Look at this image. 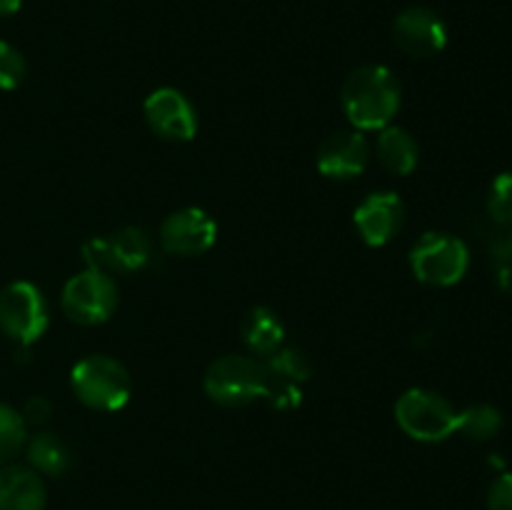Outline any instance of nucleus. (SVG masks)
<instances>
[{
  "instance_id": "obj_1",
  "label": "nucleus",
  "mask_w": 512,
  "mask_h": 510,
  "mask_svg": "<svg viewBox=\"0 0 512 510\" xmlns=\"http://www.w3.org/2000/svg\"><path fill=\"white\" fill-rule=\"evenodd\" d=\"M403 90L385 65H360L345 78L340 103L355 130H383L400 110Z\"/></svg>"
},
{
  "instance_id": "obj_2",
  "label": "nucleus",
  "mask_w": 512,
  "mask_h": 510,
  "mask_svg": "<svg viewBox=\"0 0 512 510\" xmlns=\"http://www.w3.org/2000/svg\"><path fill=\"white\" fill-rule=\"evenodd\" d=\"M70 388L75 398L93 410L115 413L125 408L133 395V378L120 360L110 355H85L70 370Z\"/></svg>"
},
{
  "instance_id": "obj_3",
  "label": "nucleus",
  "mask_w": 512,
  "mask_h": 510,
  "mask_svg": "<svg viewBox=\"0 0 512 510\" xmlns=\"http://www.w3.org/2000/svg\"><path fill=\"white\" fill-rule=\"evenodd\" d=\"M460 410L445 395L428 388H410L395 403V420L408 438L440 443L458 433Z\"/></svg>"
},
{
  "instance_id": "obj_4",
  "label": "nucleus",
  "mask_w": 512,
  "mask_h": 510,
  "mask_svg": "<svg viewBox=\"0 0 512 510\" xmlns=\"http://www.w3.org/2000/svg\"><path fill=\"white\" fill-rule=\"evenodd\" d=\"M203 388L210 400L225 408L263 400V360L255 355H223L208 365Z\"/></svg>"
},
{
  "instance_id": "obj_5",
  "label": "nucleus",
  "mask_w": 512,
  "mask_h": 510,
  "mask_svg": "<svg viewBox=\"0 0 512 510\" xmlns=\"http://www.w3.org/2000/svg\"><path fill=\"white\" fill-rule=\"evenodd\" d=\"M85 268L105 270V273H138L150 263L153 255V240L150 233L140 225H125L110 235H93L85 240L83 248Z\"/></svg>"
},
{
  "instance_id": "obj_6",
  "label": "nucleus",
  "mask_w": 512,
  "mask_h": 510,
  "mask_svg": "<svg viewBox=\"0 0 512 510\" xmlns=\"http://www.w3.org/2000/svg\"><path fill=\"white\" fill-rule=\"evenodd\" d=\"M410 268L420 283L450 288L468 273L470 250L450 233H425L410 250Z\"/></svg>"
},
{
  "instance_id": "obj_7",
  "label": "nucleus",
  "mask_w": 512,
  "mask_h": 510,
  "mask_svg": "<svg viewBox=\"0 0 512 510\" xmlns=\"http://www.w3.org/2000/svg\"><path fill=\"white\" fill-rule=\"evenodd\" d=\"M48 300L38 285L15 280L0 290V330L20 348H30L48 330Z\"/></svg>"
},
{
  "instance_id": "obj_8",
  "label": "nucleus",
  "mask_w": 512,
  "mask_h": 510,
  "mask_svg": "<svg viewBox=\"0 0 512 510\" xmlns=\"http://www.w3.org/2000/svg\"><path fill=\"white\" fill-rule=\"evenodd\" d=\"M263 360V400L275 410H293L303 403L305 385L313 375L308 353L295 345H283Z\"/></svg>"
},
{
  "instance_id": "obj_9",
  "label": "nucleus",
  "mask_w": 512,
  "mask_h": 510,
  "mask_svg": "<svg viewBox=\"0 0 512 510\" xmlns=\"http://www.w3.org/2000/svg\"><path fill=\"white\" fill-rule=\"evenodd\" d=\"M60 308L73 323L100 325L118 308V285L105 270H90L73 275L60 293Z\"/></svg>"
},
{
  "instance_id": "obj_10",
  "label": "nucleus",
  "mask_w": 512,
  "mask_h": 510,
  "mask_svg": "<svg viewBox=\"0 0 512 510\" xmlns=\"http://www.w3.org/2000/svg\"><path fill=\"white\" fill-rule=\"evenodd\" d=\"M145 120L150 130L170 143H188L198 133V113L188 95L178 88H158L145 98Z\"/></svg>"
},
{
  "instance_id": "obj_11",
  "label": "nucleus",
  "mask_w": 512,
  "mask_h": 510,
  "mask_svg": "<svg viewBox=\"0 0 512 510\" xmlns=\"http://www.w3.org/2000/svg\"><path fill=\"white\" fill-rule=\"evenodd\" d=\"M215 240H218V223L203 208H180L160 225L163 250L180 258L208 253Z\"/></svg>"
},
{
  "instance_id": "obj_12",
  "label": "nucleus",
  "mask_w": 512,
  "mask_h": 510,
  "mask_svg": "<svg viewBox=\"0 0 512 510\" xmlns=\"http://www.w3.org/2000/svg\"><path fill=\"white\" fill-rule=\"evenodd\" d=\"M393 38L410 58H435L448 45V28L435 10L415 5L395 18Z\"/></svg>"
},
{
  "instance_id": "obj_13",
  "label": "nucleus",
  "mask_w": 512,
  "mask_h": 510,
  "mask_svg": "<svg viewBox=\"0 0 512 510\" xmlns=\"http://www.w3.org/2000/svg\"><path fill=\"white\" fill-rule=\"evenodd\" d=\"M370 163V143L363 130L330 133L315 153V165L325 178L350 180L365 173Z\"/></svg>"
},
{
  "instance_id": "obj_14",
  "label": "nucleus",
  "mask_w": 512,
  "mask_h": 510,
  "mask_svg": "<svg viewBox=\"0 0 512 510\" xmlns=\"http://www.w3.org/2000/svg\"><path fill=\"white\" fill-rule=\"evenodd\" d=\"M353 223L360 238L373 248H383L405 225V203L393 190H378L370 193L363 203L355 208Z\"/></svg>"
},
{
  "instance_id": "obj_15",
  "label": "nucleus",
  "mask_w": 512,
  "mask_h": 510,
  "mask_svg": "<svg viewBox=\"0 0 512 510\" xmlns=\"http://www.w3.org/2000/svg\"><path fill=\"white\" fill-rule=\"evenodd\" d=\"M48 490L33 468L3 465L0 468V510H45Z\"/></svg>"
},
{
  "instance_id": "obj_16",
  "label": "nucleus",
  "mask_w": 512,
  "mask_h": 510,
  "mask_svg": "<svg viewBox=\"0 0 512 510\" xmlns=\"http://www.w3.org/2000/svg\"><path fill=\"white\" fill-rule=\"evenodd\" d=\"M240 335H243L245 348L258 358L275 353L283 348L285 340V323L273 308L268 305H255L240 320Z\"/></svg>"
},
{
  "instance_id": "obj_17",
  "label": "nucleus",
  "mask_w": 512,
  "mask_h": 510,
  "mask_svg": "<svg viewBox=\"0 0 512 510\" xmlns=\"http://www.w3.org/2000/svg\"><path fill=\"white\" fill-rule=\"evenodd\" d=\"M375 155H378L380 165L385 170L395 175H410L418 168L420 160V145L413 138V133H408L400 125H385L383 130H378V140H375Z\"/></svg>"
},
{
  "instance_id": "obj_18",
  "label": "nucleus",
  "mask_w": 512,
  "mask_h": 510,
  "mask_svg": "<svg viewBox=\"0 0 512 510\" xmlns=\"http://www.w3.org/2000/svg\"><path fill=\"white\" fill-rule=\"evenodd\" d=\"M25 448H28V463L35 473L58 478V475L68 473L70 465H73L70 445L60 435L50 433V430H43V433L25 440Z\"/></svg>"
},
{
  "instance_id": "obj_19",
  "label": "nucleus",
  "mask_w": 512,
  "mask_h": 510,
  "mask_svg": "<svg viewBox=\"0 0 512 510\" xmlns=\"http://www.w3.org/2000/svg\"><path fill=\"white\" fill-rule=\"evenodd\" d=\"M505 418L495 405L475 403L458 413V433L468 435L470 440H490L503 430Z\"/></svg>"
},
{
  "instance_id": "obj_20",
  "label": "nucleus",
  "mask_w": 512,
  "mask_h": 510,
  "mask_svg": "<svg viewBox=\"0 0 512 510\" xmlns=\"http://www.w3.org/2000/svg\"><path fill=\"white\" fill-rule=\"evenodd\" d=\"M28 433H25V420L10 405L0 403V465L8 463L10 458L23 450Z\"/></svg>"
},
{
  "instance_id": "obj_21",
  "label": "nucleus",
  "mask_w": 512,
  "mask_h": 510,
  "mask_svg": "<svg viewBox=\"0 0 512 510\" xmlns=\"http://www.w3.org/2000/svg\"><path fill=\"white\" fill-rule=\"evenodd\" d=\"M488 213L503 228H512V173H500L490 185Z\"/></svg>"
},
{
  "instance_id": "obj_22",
  "label": "nucleus",
  "mask_w": 512,
  "mask_h": 510,
  "mask_svg": "<svg viewBox=\"0 0 512 510\" xmlns=\"http://www.w3.org/2000/svg\"><path fill=\"white\" fill-rule=\"evenodd\" d=\"M28 63L15 45L0 40V88L15 90L25 80Z\"/></svg>"
},
{
  "instance_id": "obj_23",
  "label": "nucleus",
  "mask_w": 512,
  "mask_h": 510,
  "mask_svg": "<svg viewBox=\"0 0 512 510\" xmlns=\"http://www.w3.org/2000/svg\"><path fill=\"white\" fill-rule=\"evenodd\" d=\"M493 268L500 288L512 295V235H505L493 245Z\"/></svg>"
},
{
  "instance_id": "obj_24",
  "label": "nucleus",
  "mask_w": 512,
  "mask_h": 510,
  "mask_svg": "<svg viewBox=\"0 0 512 510\" xmlns=\"http://www.w3.org/2000/svg\"><path fill=\"white\" fill-rule=\"evenodd\" d=\"M488 510H512V473L503 470L488 490Z\"/></svg>"
},
{
  "instance_id": "obj_25",
  "label": "nucleus",
  "mask_w": 512,
  "mask_h": 510,
  "mask_svg": "<svg viewBox=\"0 0 512 510\" xmlns=\"http://www.w3.org/2000/svg\"><path fill=\"white\" fill-rule=\"evenodd\" d=\"M20 415H23L25 425H43L48 423L50 415H53V403H50V398H45V395H33V398L25 400L23 413Z\"/></svg>"
},
{
  "instance_id": "obj_26",
  "label": "nucleus",
  "mask_w": 512,
  "mask_h": 510,
  "mask_svg": "<svg viewBox=\"0 0 512 510\" xmlns=\"http://www.w3.org/2000/svg\"><path fill=\"white\" fill-rule=\"evenodd\" d=\"M23 0H0V15H13L18 13Z\"/></svg>"
}]
</instances>
